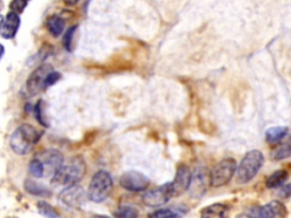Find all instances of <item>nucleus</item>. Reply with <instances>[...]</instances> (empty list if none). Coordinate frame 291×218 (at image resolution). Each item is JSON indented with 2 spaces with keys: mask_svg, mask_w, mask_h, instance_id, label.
I'll return each mask as SVG.
<instances>
[{
  "mask_svg": "<svg viewBox=\"0 0 291 218\" xmlns=\"http://www.w3.org/2000/svg\"><path fill=\"white\" fill-rule=\"evenodd\" d=\"M28 1L29 0H13L12 2H10V9H12V12L16 13V14H22L24 12L25 7L28 6Z\"/></svg>",
  "mask_w": 291,
  "mask_h": 218,
  "instance_id": "nucleus-26",
  "label": "nucleus"
},
{
  "mask_svg": "<svg viewBox=\"0 0 291 218\" xmlns=\"http://www.w3.org/2000/svg\"><path fill=\"white\" fill-rule=\"evenodd\" d=\"M171 198H173L171 187H169V183H167L156 187V189L147 191L142 195V201L146 206L154 207L155 208V207H160L167 204Z\"/></svg>",
  "mask_w": 291,
  "mask_h": 218,
  "instance_id": "nucleus-10",
  "label": "nucleus"
},
{
  "mask_svg": "<svg viewBox=\"0 0 291 218\" xmlns=\"http://www.w3.org/2000/svg\"><path fill=\"white\" fill-rule=\"evenodd\" d=\"M34 113H35V117H36V120H38L39 123L47 127L48 124L46 123L45 118H43V116H42V101H39L38 103H36L35 107H34Z\"/></svg>",
  "mask_w": 291,
  "mask_h": 218,
  "instance_id": "nucleus-28",
  "label": "nucleus"
},
{
  "mask_svg": "<svg viewBox=\"0 0 291 218\" xmlns=\"http://www.w3.org/2000/svg\"><path fill=\"white\" fill-rule=\"evenodd\" d=\"M113 179L108 172L99 171L92 177L88 190V198L96 204H100L109 197L113 191Z\"/></svg>",
  "mask_w": 291,
  "mask_h": 218,
  "instance_id": "nucleus-4",
  "label": "nucleus"
},
{
  "mask_svg": "<svg viewBox=\"0 0 291 218\" xmlns=\"http://www.w3.org/2000/svg\"><path fill=\"white\" fill-rule=\"evenodd\" d=\"M235 169H237V161L232 159V158L223 159L209 173V183H211L213 187H221L226 186L233 177Z\"/></svg>",
  "mask_w": 291,
  "mask_h": 218,
  "instance_id": "nucleus-5",
  "label": "nucleus"
},
{
  "mask_svg": "<svg viewBox=\"0 0 291 218\" xmlns=\"http://www.w3.org/2000/svg\"><path fill=\"white\" fill-rule=\"evenodd\" d=\"M288 127L287 126H274L268 128L266 131V141L271 145H275V143L281 142L283 139L286 138L287 134H288Z\"/></svg>",
  "mask_w": 291,
  "mask_h": 218,
  "instance_id": "nucleus-16",
  "label": "nucleus"
},
{
  "mask_svg": "<svg viewBox=\"0 0 291 218\" xmlns=\"http://www.w3.org/2000/svg\"><path fill=\"white\" fill-rule=\"evenodd\" d=\"M24 189L28 193L35 195V197H42V198H49L51 195L50 190L43 184H40L38 182H34L32 180H27L24 183Z\"/></svg>",
  "mask_w": 291,
  "mask_h": 218,
  "instance_id": "nucleus-15",
  "label": "nucleus"
},
{
  "mask_svg": "<svg viewBox=\"0 0 291 218\" xmlns=\"http://www.w3.org/2000/svg\"><path fill=\"white\" fill-rule=\"evenodd\" d=\"M115 215L117 217H122V218H134V217H138L139 213L134 207L124 205V206H121L120 208L117 209Z\"/></svg>",
  "mask_w": 291,
  "mask_h": 218,
  "instance_id": "nucleus-23",
  "label": "nucleus"
},
{
  "mask_svg": "<svg viewBox=\"0 0 291 218\" xmlns=\"http://www.w3.org/2000/svg\"><path fill=\"white\" fill-rule=\"evenodd\" d=\"M21 25V18L18 16V14L10 12L6 15L5 20L2 22L1 30H0V33H1V36L3 39H13L14 36L16 35V33L20 29Z\"/></svg>",
  "mask_w": 291,
  "mask_h": 218,
  "instance_id": "nucleus-14",
  "label": "nucleus"
},
{
  "mask_svg": "<svg viewBox=\"0 0 291 218\" xmlns=\"http://www.w3.org/2000/svg\"><path fill=\"white\" fill-rule=\"evenodd\" d=\"M282 187H283V186H282ZM290 190H291V187L288 184V186H286V187H282V190H281L282 192H281V193H280V194H281L282 197L288 198L289 195H290Z\"/></svg>",
  "mask_w": 291,
  "mask_h": 218,
  "instance_id": "nucleus-29",
  "label": "nucleus"
},
{
  "mask_svg": "<svg viewBox=\"0 0 291 218\" xmlns=\"http://www.w3.org/2000/svg\"><path fill=\"white\" fill-rule=\"evenodd\" d=\"M253 216L261 218H282L287 216V209L282 202L272 201L254 212Z\"/></svg>",
  "mask_w": 291,
  "mask_h": 218,
  "instance_id": "nucleus-13",
  "label": "nucleus"
},
{
  "mask_svg": "<svg viewBox=\"0 0 291 218\" xmlns=\"http://www.w3.org/2000/svg\"><path fill=\"white\" fill-rule=\"evenodd\" d=\"M264 164V155L259 150H252L246 154L235 169V180L238 183L245 184L252 181L259 172Z\"/></svg>",
  "mask_w": 291,
  "mask_h": 218,
  "instance_id": "nucleus-3",
  "label": "nucleus"
},
{
  "mask_svg": "<svg viewBox=\"0 0 291 218\" xmlns=\"http://www.w3.org/2000/svg\"><path fill=\"white\" fill-rule=\"evenodd\" d=\"M120 184L123 189L130 192H140L149 187V179L140 172L129 171L121 176Z\"/></svg>",
  "mask_w": 291,
  "mask_h": 218,
  "instance_id": "nucleus-8",
  "label": "nucleus"
},
{
  "mask_svg": "<svg viewBox=\"0 0 291 218\" xmlns=\"http://www.w3.org/2000/svg\"><path fill=\"white\" fill-rule=\"evenodd\" d=\"M291 155V148H290V143H282V145H279L275 149L272 151V159L274 160H283L286 158H289Z\"/></svg>",
  "mask_w": 291,
  "mask_h": 218,
  "instance_id": "nucleus-20",
  "label": "nucleus"
},
{
  "mask_svg": "<svg viewBox=\"0 0 291 218\" xmlns=\"http://www.w3.org/2000/svg\"><path fill=\"white\" fill-rule=\"evenodd\" d=\"M288 180V173L286 171H276L266 180V187L268 189H276L282 187L286 181Z\"/></svg>",
  "mask_w": 291,
  "mask_h": 218,
  "instance_id": "nucleus-18",
  "label": "nucleus"
},
{
  "mask_svg": "<svg viewBox=\"0 0 291 218\" xmlns=\"http://www.w3.org/2000/svg\"><path fill=\"white\" fill-rule=\"evenodd\" d=\"M191 180V171L186 165L179 166L178 172H176L175 179L172 183H169L171 187L173 197H179L188 190Z\"/></svg>",
  "mask_w": 291,
  "mask_h": 218,
  "instance_id": "nucleus-12",
  "label": "nucleus"
},
{
  "mask_svg": "<svg viewBox=\"0 0 291 218\" xmlns=\"http://www.w3.org/2000/svg\"><path fill=\"white\" fill-rule=\"evenodd\" d=\"M2 22H3V17H2V15H0V30H1V25H2Z\"/></svg>",
  "mask_w": 291,
  "mask_h": 218,
  "instance_id": "nucleus-32",
  "label": "nucleus"
},
{
  "mask_svg": "<svg viewBox=\"0 0 291 218\" xmlns=\"http://www.w3.org/2000/svg\"><path fill=\"white\" fill-rule=\"evenodd\" d=\"M64 27H65V22L62 17L51 16L48 18L47 28L55 38H57V36H60L62 34L63 31H64Z\"/></svg>",
  "mask_w": 291,
  "mask_h": 218,
  "instance_id": "nucleus-19",
  "label": "nucleus"
},
{
  "mask_svg": "<svg viewBox=\"0 0 291 218\" xmlns=\"http://www.w3.org/2000/svg\"><path fill=\"white\" fill-rule=\"evenodd\" d=\"M61 77H62V75H61L60 72L51 71L49 74H48L46 80H45V88L54 86L55 83L58 82V81L61 80Z\"/></svg>",
  "mask_w": 291,
  "mask_h": 218,
  "instance_id": "nucleus-27",
  "label": "nucleus"
},
{
  "mask_svg": "<svg viewBox=\"0 0 291 218\" xmlns=\"http://www.w3.org/2000/svg\"><path fill=\"white\" fill-rule=\"evenodd\" d=\"M41 160L43 168H45V176L46 175H54V173L61 167L63 162H64V157L61 151L56 149H48L40 154L38 157Z\"/></svg>",
  "mask_w": 291,
  "mask_h": 218,
  "instance_id": "nucleus-11",
  "label": "nucleus"
},
{
  "mask_svg": "<svg viewBox=\"0 0 291 218\" xmlns=\"http://www.w3.org/2000/svg\"><path fill=\"white\" fill-rule=\"evenodd\" d=\"M227 212V207L223 204H214L211 205L206 208L202 209V212L200 213V215L202 217H215V218H220V217H224L226 216V213Z\"/></svg>",
  "mask_w": 291,
  "mask_h": 218,
  "instance_id": "nucleus-17",
  "label": "nucleus"
},
{
  "mask_svg": "<svg viewBox=\"0 0 291 218\" xmlns=\"http://www.w3.org/2000/svg\"><path fill=\"white\" fill-rule=\"evenodd\" d=\"M86 173V162L81 156H75L68 160L67 164L63 162L62 166L51 176V183L55 187H68L76 184L82 180Z\"/></svg>",
  "mask_w": 291,
  "mask_h": 218,
  "instance_id": "nucleus-1",
  "label": "nucleus"
},
{
  "mask_svg": "<svg viewBox=\"0 0 291 218\" xmlns=\"http://www.w3.org/2000/svg\"><path fill=\"white\" fill-rule=\"evenodd\" d=\"M80 0H64V2L66 3V5L68 6H73V5H76L77 2H79Z\"/></svg>",
  "mask_w": 291,
  "mask_h": 218,
  "instance_id": "nucleus-30",
  "label": "nucleus"
},
{
  "mask_svg": "<svg viewBox=\"0 0 291 218\" xmlns=\"http://www.w3.org/2000/svg\"><path fill=\"white\" fill-rule=\"evenodd\" d=\"M1 8H2V1L0 0V10H1Z\"/></svg>",
  "mask_w": 291,
  "mask_h": 218,
  "instance_id": "nucleus-33",
  "label": "nucleus"
},
{
  "mask_svg": "<svg viewBox=\"0 0 291 218\" xmlns=\"http://www.w3.org/2000/svg\"><path fill=\"white\" fill-rule=\"evenodd\" d=\"M76 25L74 27L69 28L67 31L65 32L64 36H63V44H64L65 49L71 51L72 50V41H73V35H74V32L76 31Z\"/></svg>",
  "mask_w": 291,
  "mask_h": 218,
  "instance_id": "nucleus-25",
  "label": "nucleus"
},
{
  "mask_svg": "<svg viewBox=\"0 0 291 218\" xmlns=\"http://www.w3.org/2000/svg\"><path fill=\"white\" fill-rule=\"evenodd\" d=\"M41 134L32 125L23 124L17 127L10 136L9 145L16 155L24 156L32 150V148L40 140Z\"/></svg>",
  "mask_w": 291,
  "mask_h": 218,
  "instance_id": "nucleus-2",
  "label": "nucleus"
},
{
  "mask_svg": "<svg viewBox=\"0 0 291 218\" xmlns=\"http://www.w3.org/2000/svg\"><path fill=\"white\" fill-rule=\"evenodd\" d=\"M182 214L176 212V209L172 208H165V209H158L153 214H150V217H156V218H172V217H180Z\"/></svg>",
  "mask_w": 291,
  "mask_h": 218,
  "instance_id": "nucleus-24",
  "label": "nucleus"
},
{
  "mask_svg": "<svg viewBox=\"0 0 291 218\" xmlns=\"http://www.w3.org/2000/svg\"><path fill=\"white\" fill-rule=\"evenodd\" d=\"M87 198L88 195L86 191L83 190V187L76 186V184L66 187L58 195V199H60L63 205L73 209H80L81 207L84 206Z\"/></svg>",
  "mask_w": 291,
  "mask_h": 218,
  "instance_id": "nucleus-7",
  "label": "nucleus"
},
{
  "mask_svg": "<svg viewBox=\"0 0 291 218\" xmlns=\"http://www.w3.org/2000/svg\"><path fill=\"white\" fill-rule=\"evenodd\" d=\"M38 212L41 214L42 216L46 217H50V218H56L60 217V214H58L56 210L54 209L53 206H50L48 202L46 201H39L38 202Z\"/></svg>",
  "mask_w": 291,
  "mask_h": 218,
  "instance_id": "nucleus-22",
  "label": "nucleus"
},
{
  "mask_svg": "<svg viewBox=\"0 0 291 218\" xmlns=\"http://www.w3.org/2000/svg\"><path fill=\"white\" fill-rule=\"evenodd\" d=\"M3 54H5V48H3L2 44L0 43V61H1Z\"/></svg>",
  "mask_w": 291,
  "mask_h": 218,
  "instance_id": "nucleus-31",
  "label": "nucleus"
},
{
  "mask_svg": "<svg viewBox=\"0 0 291 218\" xmlns=\"http://www.w3.org/2000/svg\"><path fill=\"white\" fill-rule=\"evenodd\" d=\"M51 71H53V66L49 64H42L32 72L27 81V90L29 94L35 95L43 89H46L45 80Z\"/></svg>",
  "mask_w": 291,
  "mask_h": 218,
  "instance_id": "nucleus-9",
  "label": "nucleus"
},
{
  "mask_svg": "<svg viewBox=\"0 0 291 218\" xmlns=\"http://www.w3.org/2000/svg\"><path fill=\"white\" fill-rule=\"evenodd\" d=\"M209 183V172L206 167H198L194 173H191V180L189 187L190 197L193 199H200L207 192Z\"/></svg>",
  "mask_w": 291,
  "mask_h": 218,
  "instance_id": "nucleus-6",
  "label": "nucleus"
},
{
  "mask_svg": "<svg viewBox=\"0 0 291 218\" xmlns=\"http://www.w3.org/2000/svg\"><path fill=\"white\" fill-rule=\"evenodd\" d=\"M29 171H30L31 175L33 177H35V179H41V177L45 176V168H43L42 162L38 157L30 161V165H29Z\"/></svg>",
  "mask_w": 291,
  "mask_h": 218,
  "instance_id": "nucleus-21",
  "label": "nucleus"
}]
</instances>
